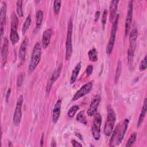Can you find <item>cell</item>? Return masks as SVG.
Returning a JSON list of instances; mask_svg holds the SVG:
<instances>
[{"instance_id":"14","label":"cell","mask_w":147,"mask_h":147,"mask_svg":"<svg viewBox=\"0 0 147 147\" xmlns=\"http://www.w3.org/2000/svg\"><path fill=\"white\" fill-rule=\"evenodd\" d=\"M6 4L5 2H2V5L1 8V11H0V23H1V37L2 36L5 28V25L6 22Z\"/></svg>"},{"instance_id":"20","label":"cell","mask_w":147,"mask_h":147,"mask_svg":"<svg viewBox=\"0 0 147 147\" xmlns=\"http://www.w3.org/2000/svg\"><path fill=\"white\" fill-rule=\"evenodd\" d=\"M146 98H145L144 101V103L142 105V107L138 118V120L137 122V127H140L141 126V125H142V123H143L144 118L145 117L146 113Z\"/></svg>"},{"instance_id":"32","label":"cell","mask_w":147,"mask_h":147,"mask_svg":"<svg viewBox=\"0 0 147 147\" xmlns=\"http://www.w3.org/2000/svg\"><path fill=\"white\" fill-rule=\"evenodd\" d=\"M24 78H25V72H21L18 75L17 79V86L18 87H20L22 86L24 80Z\"/></svg>"},{"instance_id":"8","label":"cell","mask_w":147,"mask_h":147,"mask_svg":"<svg viewBox=\"0 0 147 147\" xmlns=\"http://www.w3.org/2000/svg\"><path fill=\"white\" fill-rule=\"evenodd\" d=\"M23 101H24L23 96L20 95L17 99V102L16 103V109H15V111H14L13 118V123L15 126H18L21 120V117H22L21 108H22Z\"/></svg>"},{"instance_id":"9","label":"cell","mask_w":147,"mask_h":147,"mask_svg":"<svg viewBox=\"0 0 147 147\" xmlns=\"http://www.w3.org/2000/svg\"><path fill=\"white\" fill-rule=\"evenodd\" d=\"M92 86H93L92 82H90L85 84L84 85H83L74 95V96L72 99V100L75 101V100H78V99L84 96L87 94H88L92 89Z\"/></svg>"},{"instance_id":"11","label":"cell","mask_w":147,"mask_h":147,"mask_svg":"<svg viewBox=\"0 0 147 147\" xmlns=\"http://www.w3.org/2000/svg\"><path fill=\"white\" fill-rule=\"evenodd\" d=\"M100 101V96L99 95H96L94 96L92 100L91 101L90 106L87 110V114L88 116L91 117L94 115L98 109V105Z\"/></svg>"},{"instance_id":"3","label":"cell","mask_w":147,"mask_h":147,"mask_svg":"<svg viewBox=\"0 0 147 147\" xmlns=\"http://www.w3.org/2000/svg\"><path fill=\"white\" fill-rule=\"evenodd\" d=\"M41 46L39 42L36 43L34 46L32 52L30 60L29 65V71L32 72H33L41 60Z\"/></svg>"},{"instance_id":"35","label":"cell","mask_w":147,"mask_h":147,"mask_svg":"<svg viewBox=\"0 0 147 147\" xmlns=\"http://www.w3.org/2000/svg\"><path fill=\"white\" fill-rule=\"evenodd\" d=\"M93 71V66L92 65H89L86 68V73L87 76H90L91 75Z\"/></svg>"},{"instance_id":"30","label":"cell","mask_w":147,"mask_h":147,"mask_svg":"<svg viewBox=\"0 0 147 147\" xmlns=\"http://www.w3.org/2000/svg\"><path fill=\"white\" fill-rule=\"evenodd\" d=\"M79 107L78 105H74L72 106L68 111L67 112V115L68 117L69 118H72L75 114H76V113L77 112V111L79 110Z\"/></svg>"},{"instance_id":"26","label":"cell","mask_w":147,"mask_h":147,"mask_svg":"<svg viewBox=\"0 0 147 147\" xmlns=\"http://www.w3.org/2000/svg\"><path fill=\"white\" fill-rule=\"evenodd\" d=\"M135 49L129 48L127 51V63L128 64L131 66L133 63L134 55Z\"/></svg>"},{"instance_id":"28","label":"cell","mask_w":147,"mask_h":147,"mask_svg":"<svg viewBox=\"0 0 147 147\" xmlns=\"http://www.w3.org/2000/svg\"><path fill=\"white\" fill-rule=\"evenodd\" d=\"M16 10L18 16L20 17H22L23 16L22 1L19 0L16 2Z\"/></svg>"},{"instance_id":"34","label":"cell","mask_w":147,"mask_h":147,"mask_svg":"<svg viewBox=\"0 0 147 147\" xmlns=\"http://www.w3.org/2000/svg\"><path fill=\"white\" fill-rule=\"evenodd\" d=\"M107 16V9H105L103 10V14H102V20H101L103 27H104V26H105V25L106 24V22Z\"/></svg>"},{"instance_id":"27","label":"cell","mask_w":147,"mask_h":147,"mask_svg":"<svg viewBox=\"0 0 147 147\" xmlns=\"http://www.w3.org/2000/svg\"><path fill=\"white\" fill-rule=\"evenodd\" d=\"M76 121L79 122L81 123H83L84 125L87 124V121L86 120V118L84 115V111H81L78 113V114L76 116Z\"/></svg>"},{"instance_id":"4","label":"cell","mask_w":147,"mask_h":147,"mask_svg":"<svg viewBox=\"0 0 147 147\" xmlns=\"http://www.w3.org/2000/svg\"><path fill=\"white\" fill-rule=\"evenodd\" d=\"M72 20L70 18L68 21L67 32V38L65 42V59L68 60L71 56L72 53Z\"/></svg>"},{"instance_id":"33","label":"cell","mask_w":147,"mask_h":147,"mask_svg":"<svg viewBox=\"0 0 147 147\" xmlns=\"http://www.w3.org/2000/svg\"><path fill=\"white\" fill-rule=\"evenodd\" d=\"M147 64H146V56H145L144 59L141 61L140 65V70L142 71L146 69Z\"/></svg>"},{"instance_id":"36","label":"cell","mask_w":147,"mask_h":147,"mask_svg":"<svg viewBox=\"0 0 147 147\" xmlns=\"http://www.w3.org/2000/svg\"><path fill=\"white\" fill-rule=\"evenodd\" d=\"M71 143L72 144V145L74 146L77 147V146H82V145L81 144H80L79 142H78V141H76L75 140H72L71 141Z\"/></svg>"},{"instance_id":"19","label":"cell","mask_w":147,"mask_h":147,"mask_svg":"<svg viewBox=\"0 0 147 147\" xmlns=\"http://www.w3.org/2000/svg\"><path fill=\"white\" fill-rule=\"evenodd\" d=\"M138 36V31L136 28H134L129 35V44L130 48L136 49V41L137 39Z\"/></svg>"},{"instance_id":"23","label":"cell","mask_w":147,"mask_h":147,"mask_svg":"<svg viewBox=\"0 0 147 147\" xmlns=\"http://www.w3.org/2000/svg\"><path fill=\"white\" fill-rule=\"evenodd\" d=\"M88 56L90 61L95 62L98 60V52L95 48L90 49L88 53Z\"/></svg>"},{"instance_id":"38","label":"cell","mask_w":147,"mask_h":147,"mask_svg":"<svg viewBox=\"0 0 147 147\" xmlns=\"http://www.w3.org/2000/svg\"><path fill=\"white\" fill-rule=\"evenodd\" d=\"M10 92H11V89L10 88L8 89V90H7V91L6 92V100L7 102L8 101V99L9 98V96L10 95Z\"/></svg>"},{"instance_id":"22","label":"cell","mask_w":147,"mask_h":147,"mask_svg":"<svg viewBox=\"0 0 147 147\" xmlns=\"http://www.w3.org/2000/svg\"><path fill=\"white\" fill-rule=\"evenodd\" d=\"M43 20V11L39 10L36 12V28H40L41 26Z\"/></svg>"},{"instance_id":"10","label":"cell","mask_w":147,"mask_h":147,"mask_svg":"<svg viewBox=\"0 0 147 147\" xmlns=\"http://www.w3.org/2000/svg\"><path fill=\"white\" fill-rule=\"evenodd\" d=\"M128 10L127 13V16L126 17L125 20V35H127L129 32L130 30L131 21H132V17H133V1H130L128 4Z\"/></svg>"},{"instance_id":"12","label":"cell","mask_w":147,"mask_h":147,"mask_svg":"<svg viewBox=\"0 0 147 147\" xmlns=\"http://www.w3.org/2000/svg\"><path fill=\"white\" fill-rule=\"evenodd\" d=\"M61 69H62V64H60L57 68L54 71V72L53 73L52 76L50 78V79H49L48 83H47V87H46V91L47 93H49L52 86L53 84V83L58 79V78L60 76V73L61 71Z\"/></svg>"},{"instance_id":"37","label":"cell","mask_w":147,"mask_h":147,"mask_svg":"<svg viewBox=\"0 0 147 147\" xmlns=\"http://www.w3.org/2000/svg\"><path fill=\"white\" fill-rule=\"evenodd\" d=\"M99 16H100V11H96L95 14V21H97L98 20Z\"/></svg>"},{"instance_id":"25","label":"cell","mask_w":147,"mask_h":147,"mask_svg":"<svg viewBox=\"0 0 147 147\" xmlns=\"http://www.w3.org/2000/svg\"><path fill=\"white\" fill-rule=\"evenodd\" d=\"M30 22H31V17L30 15H28L27 16V17L26 18L24 23L22 25V34H25V33L26 32V30L28 29V28L30 26Z\"/></svg>"},{"instance_id":"31","label":"cell","mask_w":147,"mask_h":147,"mask_svg":"<svg viewBox=\"0 0 147 147\" xmlns=\"http://www.w3.org/2000/svg\"><path fill=\"white\" fill-rule=\"evenodd\" d=\"M61 5V1H54L53 2V11L55 14H58Z\"/></svg>"},{"instance_id":"17","label":"cell","mask_w":147,"mask_h":147,"mask_svg":"<svg viewBox=\"0 0 147 147\" xmlns=\"http://www.w3.org/2000/svg\"><path fill=\"white\" fill-rule=\"evenodd\" d=\"M118 2L119 1L118 0H113L111 2L110 5V21L111 22H113L117 17L116 14Z\"/></svg>"},{"instance_id":"1","label":"cell","mask_w":147,"mask_h":147,"mask_svg":"<svg viewBox=\"0 0 147 147\" xmlns=\"http://www.w3.org/2000/svg\"><path fill=\"white\" fill-rule=\"evenodd\" d=\"M129 122V120L128 119H125L122 122L117 125L110 140L109 145L110 146H115L121 143L127 130Z\"/></svg>"},{"instance_id":"18","label":"cell","mask_w":147,"mask_h":147,"mask_svg":"<svg viewBox=\"0 0 147 147\" xmlns=\"http://www.w3.org/2000/svg\"><path fill=\"white\" fill-rule=\"evenodd\" d=\"M28 42L29 39L28 38H25L21 43V45L20 46L19 49V57L22 61H24L25 60L26 50L28 45Z\"/></svg>"},{"instance_id":"13","label":"cell","mask_w":147,"mask_h":147,"mask_svg":"<svg viewBox=\"0 0 147 147\" xmlns=\"http://www.w3.org/2000/svg\"><path fill=\"white\" fill-rule=\"evenodd\" d=\"M9 53V41L6 37L4 38V41L1 49V57H2V68H3L7 61Z\"/></svg>"},{"instance_id":"24","label":"cell","mask_w":147,"mask_h":147,"mask_svg":"<svg viewBox=\"0 0 147 147\" xmlns=\"http://www.w3.org/2000/svg\"><path fill=\"white\" fill-rule=\"evenodd\" d=\"M122 71V63L120 60H118V64H117V67L116 69V72H115V78H114V81L115 83H117L118 82L121 74Z\"/></svg>"},{"instance_id":"21","label":"cell","mask_w":147,"mask_h":147,"mask_svg":"<svg viewBox=\"0 0 147 147\" xmlns=\"http://www.w3.org/2000/svg\"><path fill=\"white\" fill-rule=\"evenodd\" d=\"M80 69H81V63H79L76 64V65L75 66V67L74 68V69L72 72V74L70 79V82L71 84H73L75 82L77 79V77L79 75V73L80 71Z\"/></svg>"},{"instance_id":"16","label":"cell","mask_w":147,"mask_h":147,"mask_svg":"<svg viewBox=\"0 0 147 147\" xmlns=\"http://www.w3.org/2000/svg\"><path fill=\"white\" fill-rule=\"evenodd\" d=\"M52 32L53 31L51 28H48L44 31L42 38V46L44 48H47L49 45Z\"/></svg>"},{"instance_id":"29","label":"cell","mask_w":147,"mask_h":147,"mask_svg":"<svg viewBox=\"0 0 147 147\" xmlns=\"http://www.w3.org/2000/svg\"><path fill=\"white\" fill-rule=\"evenodd\" d=\"M136 137H137V133L136 132L133 133L130 135L129 140H127V141L126 142V147L131 146L134 144V142H136Z\"/></svg>"},{"instance_id":"7","label":"cell","mask_w":147,"mask_h":147,"mask_svg":"<svg viewBox=\"0 0 147 147\" xmlns=\"http://www.w3.org/2000/svg\"><path fill=\"white\" fill-rule=\"evenodd\" d=\"M118 18H119V15H117L114 21L113 22V25H112L111 30V34H110V38L109 40V42H108L107 48H106V52L109 55L111 53L113 49V47H114V42H115V40L117 30Z\"/></svg>"},{"instance_id":"15","label":"cell","mask_w":147,"mask_h":147,"mask_svg":"<svg viewBox=\"0 0 147 147\" xmlns=\"http://www.w3.org/2000/svg\"><path fill=\"white\" fill-rule=\"evenodd\" d=\"M61 99H59L53 107V112H52V122L53 123H56L60 115V112H61Z\"/></svg>"},{"instance_id":"39","label":"cell","mask_w":147,"mask_h":147,"mask_svg":"<svg viewBox=\"0 0 147 147\" xmlns=\"http://www.w3.org/2000/svg\"><path fill=\"white\" fill-rule=\"evenodd\" d=\"M44 145V134H42L41 137V140H40V146H42Z\"/></svg>"},{"instance_id":"6","label":"cell","mask_w":147,"mask_h":147,"mask_svg":"<svg viewBox=\"0 0 147 147\" xmlns=\"http://www.w3.org/2000/svg\"><path fill=\"white\" fill-rule=\"evenodd\" d=\"M102 123V117L99 113L94 114V119L91 126V132L93 138L98 140L100 137V126Z\"/></svg>"},{"instance_id":"5","label":"cell","mask_w":147,"mask_h":147,"mask_svg":"<svg viewBox=\"0 0 147 147\" xmlns=\"http://www.w3.org/2000/svg\"><path fill=\"white\" fill-rule=\"evenodd\" d=\"M18 18L17 15L13 13L11 16V28L10 33V39L12 44L14 45L18 41L20 37L17 33V28L18 25Z\"/></svg>"},{"instance_id":"2","label":"cell","mask_w":147,"mask_h":147,"mask_svg":"<svg viewBox=\"0 0 147 147\" xmlns=\"http://www.w3.org/2000/svg\"><path fill=\"white\" fill-rule=\"evenodd\" d=\"M116 121L115 113L110 105L107 106V120L104 127V133L106 136H109L111 134Z\"/></svg>"}]
</instances>
